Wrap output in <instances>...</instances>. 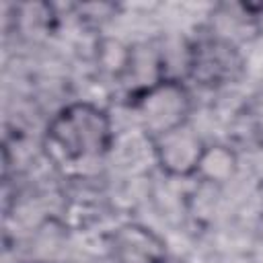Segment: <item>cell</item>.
I'll list each match as a JSON object with an SVG mask.
<instances>
[{
    "label": "cell",
    "mask_w": 263,
    "mask_h": 263,
    "mask_svg": "<svg viewBox=\"0 0 263 263\" xmlns=\"http://www.w3.org/2000/svg\"><path fill=\"white\" fill-rule=\"evenodd\" d=\"M45 138L66 160H84L103 156L113 142L109 113L86 101L70 103L60 109L47 123Z\"/></svg>",
    "instance_id": "obj_1"
},
{
    "label": "cell",
    "mask_w": 263,
    "mask_h": 263,
    "mask_svg": "<svg viewBox=\"0 0 263 263\" xmlns=\"http://www.w3.org/2000/svg\"><path fill=\"white\" fill-rule=\"evenodd\" d=\"M142 129L150 140L189 123L191 95L187 86L175 78H160L140 88L132 99Z\"/></svg>",
    "instance_id": "obj_2"
},
{
    "label": "cell",
    "mask_w": 263,
    "mask_h": 263,
    "mask_svg": "<svg viewBox=\"0 0 263 263\" xmlns=\"http://www.w3.org/2000/svg\"><path fill=\"white\" fill-rule=\"evenodd\" d=\"M187 74L201 88L230 86L242 78L245 58L230 39L208 35L189 47Z\"/></svg>",
    "instance_id": "obj_3"
},
{
    "label": "cell",
    "mask_w": 263,
    "mask_h": 263,
    "mask_svg": "<svg viewBox=\"0 0 263 263\" xmlns=\"http://www.w3.org/2000/svg\"><path fill=\"white\" fill-rule=\"evenodd\" d=\"M158 166L168 177H195L199 160L205 150V142L191 129L189 123L162 134L152 140Z\"/></svg>",
    "instance_id": "obj_4"
},
{
    "label": "cell",
    "mask_w": 263,
    "mask_h": 263,
    "mask_svg": "<svg viewBox=\"0 0 263 263\" xmlns=\"http://www.w3.org/2000/svg\"><path fill=\"white\" fill-rule=\"evenodd\" d=\"M113 263H166V242L152 228L127 222L121 224L109 242Z\"/></svg>",
    "instance_id": "obj_5"
},
{
    "label": "cell",
    "mask_w": 263,
    "mask_h": 263,
    "mask_svg": "<svg viewBox=\"0 0 263 263\" xmlns=\"http://www.w3.org/2000/svg\"><path fill=\"white\" fill-rule=\"evenodd\" d=\"M236 168H238L236 154L228 146H224V144L208 146L205 144V150H203V156L199 160L195 177H199L205 183L222 185L234 177Z\"/></svg>",
    "instance_id": "obj_6"
},
{
    "label": "cell",
    "mask_w": 263,
    "mask_h": 263,
    "mask_svg": "<svg viewBox=\"0 0 263 263\" xmlns=\"http://www.w3.org/2000/svg\"><path fill=\"white\" fill-rule=\"evenodd\" d=\"M99 60H101V68L113 76H121L129 70L132 62H134V53L127 45H123L117 39H107L101 43L99 49Z\"/></svg>",
    "instance_id": "obj_7"
},
{
    "label": "cell",
    "mask_w": 263,
    "mask_h": 263,
    "mask_svg": "<svg viewBox=\"0 0 263 263\" xmlns=\"http://www.w3.org/2000/svg\"><path fill=\"white\" fill-rule=\"evenodd\" d=\"M27 263H47V261H27Z\"/></svg>",
    "instance_id": "obj_8"
}]
</instances>
